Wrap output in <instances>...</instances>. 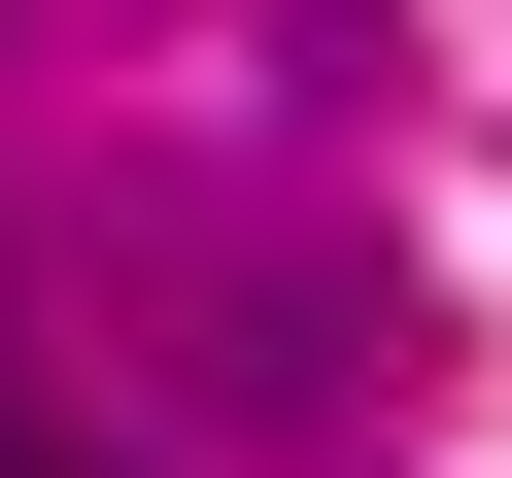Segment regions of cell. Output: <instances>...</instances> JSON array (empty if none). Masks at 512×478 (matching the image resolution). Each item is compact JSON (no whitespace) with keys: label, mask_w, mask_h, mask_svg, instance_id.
Wrapping results in <instances>:
<instances>
[{"label":"cell","mask_w":512,"mask_h":478,"mask_svg":"<svg viewBox=\"0 0 512 478\" xmlns=\"http://www.w3.org/2000/svg\"><path fill=\"white\" fill-rule=\"evenodd\" d=\"M0 478H69V444H0Z\"/></svg>","instance_id":"1"}]
</instances>
